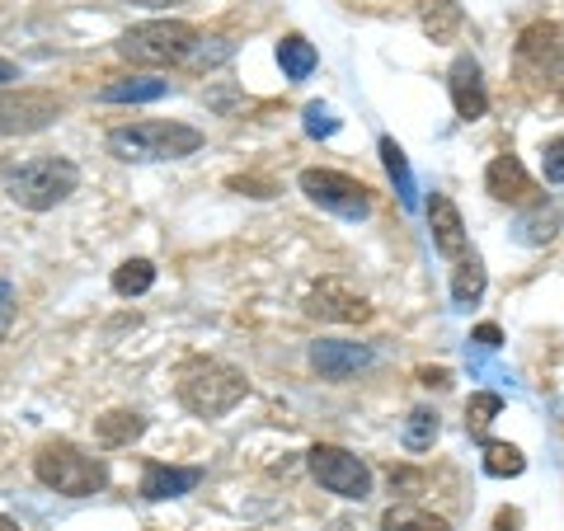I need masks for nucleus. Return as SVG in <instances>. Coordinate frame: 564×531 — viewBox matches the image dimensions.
<instances>
[{"label": "nucleus", "mask_w": 564, "mask_h": 531, "mask_svg": "<svg viewBox=\"0 0 564 531\" xmlns=\"http://www.w3.org/2000/svg\"><path fill=\"white\" fill-rule=\"evenodd\" d=\"M245 395H250V381H245V371H236L231 362L188 358L180 367V400H184V410L198 414V419L231 414Z\"/></svg>", "instance_id": "nucleus-1"}, {"label": "nucleus", "mask_w": 564, "mask_h": 531, "mask_svg": "<svg viewBox=\"0 0 564 531\" xmlns=\"http://www.w3.org/2000/svg\"><path fill=\"white\" fill-rule=\"evenodd\" d=\"M203 147V132L188 122H132V128H113L109 132V155L128 165H147V161H184Z\"/></svg>", "instance_id": "nucleus-2"}, {"label": "nucleus", "mask_w": 564, "mask_h": 531, "mask_svg": "<svg viewBox=\"0 0 564 531\" xmlns=\"http://www.w3.org/2000/svg\"><path fill=\"white\" fill-rule=\"evenodd\" d=\"M33 475H39V485H47L52 494H62V499H90L109 485V470H104L99 456H85L76 442H47L33 456Z\"/></svg>", "instance_id": "nucleus-3"}, {"label": "nucleus", "mask_w": 564, "mask_h": 531, "mask_svg": "<svg viewBox=\"0 0 564 531\" xmlns=\"http://www.w3.org/2000/svg\"><path fill=\"white\" fill-rule=\"evenodd\" d=\"M198 52V29L188 20H147L118 39V57L132 66H184Z\"/></svg>", "instance_id": "nucleus-4"}, {"label": "nucleus", "mask_w": 564, "mask_h": 531, "mask_svg": "<svg viewBox=\"0 0 564 531\" xmlns=\"http://www.w3.org/2000/svg\"><path fill=\"white\" fill-rule=\"evenodd\" d=\"M80 184V170L62 161V155H39V161H29L10 174V203L24 207V212H47L66 203L70 193Z\"/></svg>", "instance_id": "nucleus-5"}, {"label": "nucleus", "mask_w": 564, "mask_h": 531, "mask_svg": "<svg viewBox=\"0 0 564 531\" xmlns=\"http://www.w3.org/2000/svg\"><path fill=\"white\" fill-rule=\"evenodd\" d=\"M302 193L315 203L334 212L344 221H367L372 217V188L358 184L352 174H339V170H302Z\"/></svg>", "instance_id": "nucleus-6"}, {"label": "nucleus", "mask_w": 564, "mask_h": 531, "mask_svg": "<svg viewBox=\"0 0 564 531\" xmlns=\"http://www.w3.org/2000/svg\"><path fill=\"white\" fill-rule=\"evenodd\" d=\"M311 475L321 480L329 494H339V499H352L362 503L367 494H372V470H367L362 456H352L344 447H329V442H321V447H311Z\"/></svg>", "instance_id": "nucleus-7"}, {"label": "nucleus", "mask_w": 564, "mask_h": 531, "mask_svg": "<svg viewBox=\"0 0 564 531\" xmlns=\"http://www.w3.org/2000/svg\"><path fill=\"white\" fill-rule=\"evenodd\" d=\"M62 118V95L52 90H0V137H29Z\"/></svg>", "instance_id": "nucleus-8"}, {"label": "nucleus", "mask_w": 564, "mask_h": 531, "mask_svg": "<svg viewBox=\"0 0 564 531\" xmlns=\"http://www.w3.org/2000/svg\"><path fill=\"white\" fill-rule=\"evenodd\" d=\"M485 193L494 203H508V207H532L541 203L536 180L522 170L518 155H494L489 170H485Z\"/></svg>", "instance_id": "nucleus-9"}, {"label": "nucleus", "mask_w": 564, "mask_h": 531, "mask_svg": "<svg viewBox=\"0 0 564 531\" xmlns=\"http://www.w3.org/2000/svg\"><path fill=\"white\" fill-rule=\"evenodd\" d=\"M306 311L321 315V321H339V325H362V321H372V306H367V296L352 292L348 282H339V278H325L321 288L311 292Z\"/></svg>", "instance_id": "nucleus-10"}, {"label": "nucleus", "mask_w": 564, "mask_h": 531, "mask_svg": "<svg viewBox=\"0 0 564 531\" xmlns=\"http://www.w3.org/2000/svg\"><path fill=\"white\" fill-rule=\"evenodd\" d=\"M518 66H522V76H532V80H545V76H555V71H564L560 29L555 24L522 29V39H518Z\"/></svg>", "instance_id": "nucleus-11"}, {"label": "nucleus", "mask_w": 564, "mask_h": 531, "mask_svg": "<svg viewBox=\"0 0 564 531\" xmlns=\"http://www.w3.org/2000/svg\"><path fill=\"white\" fill-rule=\"evenodd\" d=\"M372 362H377V353L367 344H348V339H315L311 344V367L321 371V381H348Z\"/></svg>", "instance_id": "nucleus-12"}, {"label": "nucleus", "mask_w": 564, "mask_h": 531, "mask_svg": "<svg viewBox=\"0 0 564 531\" xmlns=\"http://www.w3.org/2000/svg\"><path fill=\"white\" fill-rule=\"evenodd\" d=\"M447 90H452L456 113H462L466 122L485 118V109H489V90H485V71H480V62H475L470 52H462V57L447 66Z\"/></svg>", "instance_id": "nucleus-13"}, {"label": "nucleus", "mask_w": 564, "mask_h": 531, "mask_svg": "<svg viewBox=\"0 0 564 531\" xmlns=\"http://www.w3.org/2000/svg\"><path fill=\"white\" fill-rule=\"evenodd\" d=\"M429 231H433V250L443 259L466 254V221H462V207L447 193H433L429 198Z\"/></svg>", "instance_id": "nucleus-14"}, {"label": "nucleus", "mask_w": 564, "mask_h": 531, "mask_svg": "<svg viewBox=\"0 0 564 531\" xmlns=\"http://www.w3.org/2000/svg\"><path fill=\"white\" fill-rule=\"evenodd\" d=\"M203 485V466H165V462H151L147 475H141V499L151 503H165V499H184Z\"/></svg>", "instance_id": "nucleus-15"}, {"label": "nucleus", "mask_w": 564, "mask_h": 531, "mask_svg": "<svg viewBox=\"0 0 564 531\" xmlns=\"http://www.w3.org/2000/svg\"><path fill=\"white\" fill-rule=\"evenodd\" d=\"M170 95V80H155V76H132V80H113L104 85L99 99L104 104H155Z\"/></svg>", "instance_id": "nucleus-16"}, {"label": "nucleus", "mask_w": 564, "mask_h": 531, "mask_svg": "<svg viewBox=\"0 0 564 531\" xmlns=\"http://www.w3.org/2000/svg\"><path fill=\"white\" fill-rule=\"evenodd\" d=\"M381 161H386V174H391V184L400 193V207L414 212L419 207V184H414V170L404 161V151L395 147V137H381Z\"/></svg>", "instance_id": "nucleus-17"}, {"label": "nucleus", "mask_w": 564, "mask_h": 531, "mask_svg": "<svg viewBox=\"0 0 564 531\" xmlns=\"http://www.w3.org/2000/svg\"><path fill=\"white\" fill-rule=\"evenodd\" d=\"M485 296V259L480 254H462L452 273V301L456 306H475Z\"/></svg>", "instance_id": "nucleus-18"}, {"label": "nucleus", "mask_w": 564, "mask_h": 531, "mask_svg": "<svg viewBox=\"0 0 564 531\" xmlns=\"http://www.w3.org/2000/svg\"><path fill=\"white\" fill-rule=\"evenodd\" d=\"M381 531H452L437 512L414 508V503H391L381 512Z\"/></svg>", "instance_id": "nucleus-19"}, {"label": "nucleus", "mask_w": 564, "mask_h": 531, "mask_svg": "<svg viewBox=\"0 0 564 531\" xmlns=\"http://www.w3.org/2000/svg\"><path fill=\"white\" fill-rule=\"evenodd\" d=\"M564 221V203H551V212H545V203H532V212L513 226V236L522 240V245H545L555 236V226Z\"/></svg>", "instance_id": "nucleus-20"}, {"label": "nucleus", "mask_w": 564, "mask_h": 531, "mask_svg": "<svg viewBox=\"0 0 564 531\" xmlns=\"http://www.w3.org/2000/svg\"><path fill=\"white\" fill-rule=\"evenodd\" d=\"M95 433L104 447H128V442H137L141 433H147V419L132 414V410H113V414H104L95 423Z\"/></svg>", "instance_id": "nucleus-21"}, {"label": "nucleus", "mask_w": 564, "mask_h": 531, "mask_svg": "<svg viewBox=\"0 0 564 531\" xmlns=\"http://www.w3.org/2000/svg\"><path fill=\"white\" fill-rule=\"evenodd\" d=\"M315 62L321 57H315V47L302 39V33H288V39L278 43V66H282V76L288 80H306L315 71Z\"/></svg>", "instance_id": "nucleus-22"}, {"label": "nucleus", "mask_w": 564, "mask_h": 531, "mask_svg": "<svg viewBox=\"0 0 564 531\" xmlns=\"http://www.w3.org/2000/svg\"><path fill=\"white\" fill-rule=\"evenodd\" d=\"M456 29H462V6H456V0H429V10H423V33H429L433 43H452Z\"/></svg>", "instance_id": "nucleus-23"}, {"label": "nucleus", "mask_w": 564, "mask_h": 531, "mask_svg": "<svg viewBox=\"0 0 564 531\" xmlns=\"http://www.w3.org/2000/svg\"><path fill=\"white\" fill-rule=\"evenodd\" d=\"M522 470H527L522 447H513V442H485V475H494V480H518Z\"/></svg>", "instance_id": "nucleus-24"}, {"label": "nucleus", "mask_w": 564, "mask_h": 531, "mask_svg": "<svg viewBox=\"0 0 564 531\" xmlns=\"http://www.w3.org/2000/svg\"><path fill=\"white\" fill-rule=\"evenodd\" d=\"M155 288V263L151 259H128L113 269V292L118 296H147Z\"/></svg>", "instance_id": "nucleus-25"}, {"label": "nucleus", "mask_w": 564, "mask_h": 531, "mask_svg": "<svg viewBox=\"0 0 564 531\" xmlns=\"http://www.w3.org/2000/svg\"><path fill=\"white\" fill-rule=\"evenodd\" d=\"M437 433H443V423H437L433 410H410L400 442H404V452H429L433 442H437Z\"/></svg>", "instance_id": "nucleus-26"}, {"label": "nucleus", "mask_w": 564, "mask_h": 531, "mask_svg": "<svg viewBox=\"0 0 564 531\" xmlns=\"http://www.w3.org/2000/svg\"><path fill=\"white\" fill-rule=\"evenodd\" d=\"M499 410H503V395H494V391H480V395H470L466 400V433H475L480 437L494 419H499Z\"/></svg>", "instance_id": "nucleus-27"}, {"label": "nucleus", "mask_w": 564, "mask_h": 531, "mask_svg": "<svg viewBox=\"0 0 564 531\" xmlns=\"http://www.w3.org/2000/svg\"><path fill=\"white\" fill-rule=\"evenodd\" d=\"M344 122L334 118V109L329 104H306V137H315V141H325V137H334Z\"/></svg>", "instance_id": "nucleus-28"}, {"label": "nucleus", "mask_w": 564, "mask_h": 531, "mask_svg": "<svg viewBox=\"0 0 564 531\" xmlns=\"http://www.w3.org/2000/svg\"><path fill=\"white\" fill-rule=\"evenodd\" d=\"M541 174H545V184H564V137L545 141V151H541Z\"/></svg>", "instance_id": "nucleus-29"}, {"label": "nucleus", "mask_w": 564, "mask_h": 531, "mask_svg": "<svg viewBox=\"0 0 564 531\" xmlns=\"http://www.w3.org/2000/svg\"><path fill=\"white\" fill-rule=\"evenodd\" d=\"M14 311H20V296H14V282L0 278V344H6V334L14 325Z\"/></svg>", "instance_id": "nucleus-30"}, {"label": "nucleus", "mask_w": 564, "mask_h": 531, "mask_svg": "<svg viewBox=\"0 0 564 531\" xmlns=\"http://www.w3.org/2000/svg\"><path fill=\"white\" fill-rule=\"evenodd\" d=\"M499 344H503V329L499 325H480L470 334V348H480V353H499Z\"/></svg>", "instance_id": "nucleus-31"}, {"label": "nucleus", "mask_w": 564, "mask_h": 531, "mask_svg": "<svg viewBox=\"0 0 564 531\" xmlns=\"http://www.w3.org/2000/svg\"><path fill=\"white\" fill-rule=\"evenodd\" d=\"M419 381H423V386H433V391H443L452 377H447V367H423V371H419Z\"/></svg>", "instance_id": "nucleus-32"}, {"label": "nucleus", "mask_w": 564, "mask_h": 531, "mask_svg": "<svg viewBox=\"0 0 564 531\" xmlns=\"http://www.w3.org/2000/svg\"><path fill=\"white\" fill-rule=\"evenodd\" d=\"M10 80H20V66H14V62H6V57H0V85H10Z\"/></svg>", "instance_id": "nucleus-33"}, {"label": "nucleus", "mask_w": 564, "mask_h": 531, "mask_svg": "<svg viewBox=\"0 0 564 531\" xmlns=\"http://www.w3.org/2000/svg\"><path fill=\"white\" fill-rule=\"evenodd\" d=\"M0 531H20V527H14V522L6 518V512H0Z\"/></svg>", "instance_id": "nucleus-34"}, {"label": "nucleus", "mask_w": 564, "mask_h": 531, "mask_svg": "<svg viewBox=\"0 0 564 531\" xmlns=\"http://www.w3.org/2000/svg\"><path fill=\"white\" fill-rule=\"evenodd\" d=\"M147 6H170V0H147Z\"/></svg>", "instance_id": "nucleus-35"}]
</instances>
